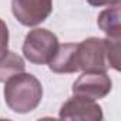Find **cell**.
Listing matches in <instances>:
<instances>
[{
  "label": "cell",
  "instance_id": "cell-10",
  "mask_svg": "<svg viewBox=\"0 0 121 121\" xmlns=\"http://www.w3.org/2000/svg\"><path fill=\"white\" fill-rule=\"evenodd\" d=\"M107 60L108 67L120 71V39L107 37Z\"/></svg>",
  "mask_w": 121,
  "mask_h": 121
},
{
  "label": "cell",
  "instance_id": "cell-6",
  "mask_svg": "<svg viewBox=\"0 0 121 121\" xmlns=\"http://www.w3.org/2000/svg\"><path fill=\"white\" fill-rule=\"evenodd\" d=\"M58 117L61 120L100 121L103 120V110L95 103V100L81 95H73L61 105Z\"/></svg>",
  "mask_w": 121,
  "mask_h": 121
},
{
  "label": "cell",
  "instance_id": "cell-7",
  "mask_svg": "<svg viewBox=\"0 0 121 121\" xmlns=\"http://www.w3.org/2000/svg\"><path fill=\"white\" fill-rule=\"evenodd\" d=\"M48 69L57 74L77 73V43H66L58 46L56 54L48 63Z\"/></svg>",
  "mask_w": 121,
  "mask_h": 121
},
{
  "label": "cell",
  "instance_id": "cell-12",
  "mask_svg": "<svg viewBox=\"0 0 121 121\" xmlns=\"http://www.w3.org/2000/svg\"><path fill=\"white\" fill-rule=\"evenodd\" d=\"M87 2L94 6V7H104V6H114V4H120L121 0H87Z\"/></svg>",
  "mask_w": 121,
  "mask_h": 121
},
{
  "label": "cell",
  "instance_id": "cell-3",
  "mask_svg": "<svg viewBox=\"0 0 121 121\" xmlns=\"http://www.w3.org/2000/svg\"><path fill=\"white\" fill-rule=\"evenodd\" d=\"M78 71H107V39L90 37L77 43Z\"/></svg>",
  "mask_w": 121,
  "mask_h": 121
},
{
  "label": "cell",
  "instance_id": "cell-5",
  "mask_svg": "<svg viewBox=\"0 0 121 121\" xmlns=\"http://www.w3.org/2000/svg\"><path fill=\"white\" fill-rule=\"evenodd\" d=\"M112 81L107 71H84L73 84L74 95H81L91 100H101L110 94Z\"/></svg>",
  "mask_w": 121,
  "mask_h": 121
},
{
  "label": "cell",
  "instance_id": "cell-11",
  "mask_svg": "<svg viewBox=\"0 0 121 121\" xmlns=\"http://www.w3.org/2000/svg\"><path fill=\"white\" fill-rule=\"evenodd\" d=\"M9 50V29L4 20L0 19V57Z\"/></svg>",
  "mask_w": 121,
  "mask_h": 121
},
{
  "label": "cell",
  "instance_id": "cell-4",
  "mask_svg": "<svg viewBox=\"0 0 121 121\" xmlns=\"http://www.w3.org/2000/svg\"><path fill=\"white\" fill-rule=\"evenodd\" d=\"M12 12L20 24L34 27L51 14L53 0H12Z\"/></svg>",
  "mask_w": 121,
  "mask_h": 121
},
{
  "label": "cell",
  "instance_id": "cell-9",
  "mask_svg": "<svg viewBox=\"0 0 121 121\" xmlns=\"http://www.w3.org/2000/svg\"><path fill=\"white\" fill-rule=\"evenodd\" d=\"M26 70L24 60L14 51L7 50L0 57V83H6L10 77Z\"/></svg>",
  "mask_w": 121,
  "mask_h": 121
},
{
  "label": "cell",
  "instance_id": "cell-2",
  "mask_svg": "<svg viewBox=\"0 0 121 121\" xmlns=\"http://www.w3.org/2000/svg\"><path fill=\"white\" fill-rule=\"evenodd\" d=\"M58 46V39L53 31L37 27L26 34L22 50L26 60H29L31 64L43 66L50 63Z\"/></svg>",
  "mask_w": 121,
  "mask_h": 121
},
{
  "label": "cell",
  "instance_id": "cell-8",
  "mask_svg": "<svg viewBox=\"0 0 121 121\" xmlns=\"http://www.w3.org/2000/svg\"><path fill=\"white\" fill-rule=\"evenodd\" d=\"M120 4L108 6L104 9L97 19V24L103 33L110 39H121V23H120Z\"/></svg>",
  "mask_w": 121,
  "mask_h": 121
},
{
  "label": "cell",
  "instance_id": "cell-1",
  "mask_svg": "<svg viewBox=\"0 0 121 121\" xmlns=\"http://www.w3.org/2000/svg\"><path fill=\"white\" fill-rule=\"evenodd\" d=\"M43 98L41 83L29 73H19L10 77L4 86V101L7 107L17 114L31 112L39 107Z\"/></svg>",
  "mask_w": 121,
  "mask_h": 121
}]
</instances>
